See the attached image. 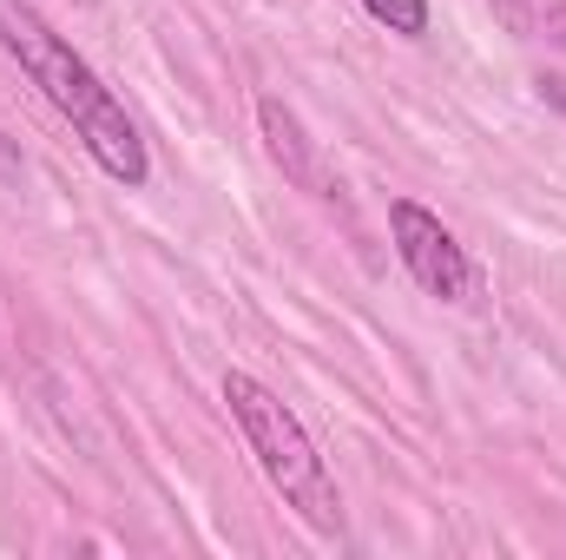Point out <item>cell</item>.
<instances>
[{
	"mask_svg": "<svg viewBox=\"0 0 566 560\" xmlns=\"http://www.w3.org/2000/svg\"><path fill=\"white\" fill-rule=\"evenodd\" d=\"M494 13H501L514 33H527V27H534V0H494Z\"/></svg>",
	"mask_w": 566,
	"mask_h": 560,
	"instance_id": "obj_6",
	"label": "cell"
},
{
	"mask_svg": "<svg viewBox=\"0 0 566 560\" xmlns=\"http://www.w3.org/2000/svg\"><path fill=\"white\" fill-rule=\"evenodd\" d=\"M363 7H369L376 27H389L402 40H422L428 33V0H363Z\"/></svg>",
	"mask_w": 566,
	"mask_h": 560,
	"instance_id": "obj_5",
	"label": "cell"
},
{
	"mask_svg": "<svg viewBox=\"0 0 566 560\" xmlns=\"http://www.w3.org/2000/svg\"><path fill=\"white\" fill-rule=\"evenodd\" d=\"M224 409L238 422L251 462L264 468V481L283 495V508H296L316 535H336L343 528V501H336V481H329V468H323V455H316L303 416L283 403L271 383H258L244 370L224 376Z\"/></svg>",
	"mask_w": 566,
	"mask_h": 560,
	"instance_id": "obj_2",
	"label": "cell"
},
{
	"mask_svg": "<svg viewBox=\"0 0 566 560\" xmlns=\"http://www.w3.org/2000/svg\"><path fill=\"white\" fill-rule=\"evenodd\" d=\"M389 238H396V258L409 265V278L422 283L428 297H441V303H461L468 290H474V265H468V251H461V238L428 211L416 198H396L389 205Z\"/></svg>",
	"mask_w": 566,
	"mask_h": 560,
	"instance_id": "obj_3",
	"label": "cell"
},
{
	"mask_svg": "<svg viewBox=\"0 0 566 560\" xmlns=\"http://www.w3.org/2000/svg\"><path fill=\"white\" fill-rule=\"evenodd\" d=\"M0 46H7V60L46 93V106L80 133V145L93 152V165L113 178V185H126V191H139L145 178H151V158H145V139L139 126H133V113L113 100V86L46 27V13L33 7V0H0Z\"/></svg>",
	"mask_w": 566,
	"mask_h": 560,
	"instance_id": "obj_1",
	"label": "cell"
},
{
	"mask_svg": "<svg viewBox=\"0 0 566 560\" xmlns=\"http://www.w3.org/2000/svg\"><path fill=\"white\" fill-rule=\"evenodd\" d=\"M258 133H264V152L277 158V172L296 185V191H310V198H336V178L323 172L316 139L303 133V120L283 106L277 93H264V100H258Z\"/></svg>",
	"mask_w": 566,
	"mask_h": 560,
	"instance_id": "obj_4",
	"label": "cell"
}]
</instances>
